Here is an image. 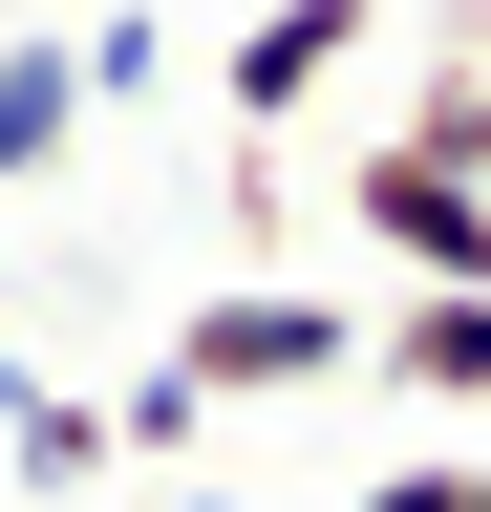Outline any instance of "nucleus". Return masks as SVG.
Returning <instances> with one entry per match:
<instances>
[{"label":"nucleus","instance_id":"nucleus-1","mask_svg":"<svg viewBox=\"0 0 491 512\" xmlns=\"http://www.w3.org/2000/svg\"><path fill=\"white\" fill-rule=\"evenodd\" d=\"M150 363L193 384V406H299V384H363V299H321V278H214Z\"/></svg>","mask_w":491,"mask_h":512},{"label":"nucleus","instance_id":"nucleus-2","mask_svg":"<svg viewBox=\"0 0 491 512\" xmlns=\"http://www.w3.org/2000/svg\"><path fill=\"white\" fill-rule=\"evenodd\" d=\"M342 214H363V256H385L406 299H491V192H470V171L363 150V171H342Z\"/></svg>","mask_w":491,"mask_h":512},{"label":"nucleus","instance_id":"nucleus-3","mask_svg":"<svg viewBox=\"0 0 491 512\" xmlns=\"http://www.w3.org/2000/svg\"><path fill=\"white\" fill-rule=\"evenodd\" d=\"M363 22H385V0H257V22L214 43V107H235V128H299V107L363 64Z\"/></svg>","mask_w":491,"mask_h":512},{"label":"nucleus","instance_id":"nucleus-4","mask_svg":"<svg viewBox=\"0 0 491 512\" xmlns=\"http://www.w3.org/2000/svg\"><path fill=\"white\" fill-rule=\"evenodd\" d=\"M65 150H86V64H65V22H22L0 43V192H43Z\"/></svg>","mask_w":491,"mask_h":512},{"label":"nucleus","instance_id":"nucleus-5","mask_svg":"<svg viewBox=\"0 0 491 512\" xmlns=\"http://www.w3.org/2000/svg\"><path fill=\"white\" fill-rule=\"evenodd\" d=\"M363 384H406V406H491V299H406V320H363Z\"/></svg>","mask_w":491,"mask_h":512},{"label":"nucleus","instance_id":"nucleus-6","mask_svg":"<svg viewBox=\"0 0 491 512\" xmlns=\"http://www.w3.org/2000/svg\"><path fill=\"white\" fill-rule=\"evenodd\" d=\"M0 470H22V491H86V470H107V406H65V384L0 363Z\"/></svg>","mask_w":491,"mask_h":512},{"label":"nucleus","instance_id":"nucleus-7","mask_svg":"<svg viewBox=\"0 0 491 512\" xmlns=\"http://www.w3.org/2000/svg\"><path fill=\"white\" fill-rule=\"evenodd\" d=\"M193 448H214V406H193L171 363H129V384H107V470H171V491H193Z\"/></svg>","mask_w":491,"mask_h":512},{"label":"nucleus","instance_id":"nucleus-8","mask_svg":"<svg viewBox=\"0 0 491 512\" xmlns=\"http://www.w3.org/2000/svg\"><path fill=\"white\" fill-rule=\"evenodd\" d=\"M385 150H406V171H470V192H491V64H427V107L385 128Z\"/></svg>","mask_w":491,"mask_h":512},{"label":"nucleus","instance_id":"nucleus-9","mask_svg":"<svg viewBox=\"0 0 491 512\" xmlns=\"http://www.w3.org/2000/svg\"><path fill=\"white\" fill-rule=\"evenodd\" d=\"M65 64H86V107H150V86H171V22H150V0H129V22H86Z\"/></svg>","mask_w":491,"mask_h":512},{"label":"nucleus","instance_id":"nucleus-10","mask_svg":"<svg viewBox=\"0 0 491 512\" xmlns=\"http://www.w3.org/2000/svg\"><path fill=\"white\" fill-rule=\"evenodd\" d=\"M363 512H491V470H470V448H427V470H385Z\"/></svg>","mask_w":491,"mask_h":512},{"label":"nucleus","instance_id":"nucleus-11","mask_svg":"<svg viewBox=\"0 0 491 512\" xmlns=\"http://www.w3.org/2000/svg\"><path fill=\"white\" fill-rule=\"evenodd\" d=\"M150 512H257V491H150Z\"/></svg>","mask_w":491,"mask_h":512},{"label":"nucleus","instance_id":"nucleus-12","mask_svg":"<svg viewBox=\"0 0 491 512\" xmlns=\"http://www.w3.org/2000/svg\"><path fill=\"white\" fill-rule=\"evenodd\" d=\"M0 363H22V342H0Z\"/></svg>","mask_w":491,"mask_h":512}]
</instances>
